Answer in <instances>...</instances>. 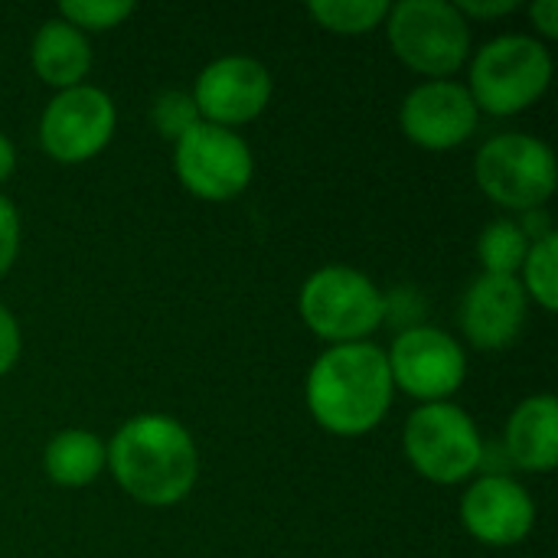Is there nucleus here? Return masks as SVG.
<instances>
[{"instance_id":"f257e3e1","label":"nucleus","mask_w":558,"mask_h":558,"mask_svg":"<svg viewBox=\"0 0 558 558\" xmlns=\"http://www.w3.org/2000/svg\"><path fill=\"white\" fill-rule=\"evenodd\" d=\"M105 445L114 484L141 507H177L199 481L196 441L173 415H134Z\"/></svg>"},{"instance_id":"f03ea898","label":"nucleus","mask_w":558,"mask_h":558,"mask_svg":"<svg viewBox=\"0 0 558 558\" xmlns=\"http://www.w3.org/2000/svg\"><path fill=\"white\" fill-rule=\"evenodd\" d=\"M307 412L311 418L340 438L369 435L392 409V373L386 350L376 343L327 347L307 373Z\"/></svg>"},{"instance_id":"7ed1b4c3","label":"nucleus","mask_w":558,"mask_h":558,"mask_svg":"<svg viewBox=\"0 0 558 558\" xmlns=\"http://www.w3.org/2000/svg\"><path fill=\"white\" fill-rule=\"evenodd\" d=\"M553 52L530 33H504L484 43L468 72V92L477 111L510 118L533 108L553 85Z\"/></svg>"},{"instance_id":"20e7f679","label":"nucleus","mask_w":558,"mask_h":558,"mask_svg":"<svg viewBox=\"0 0 558 558\" xmlns=\"http://www.w3.org/2000/svg\"><path fill=\"white\" fill-rule=\"evenodd\" d=\"M386 291L356 268H317L298 291V314L307 330L330 347L363 343L386 320Z\"/></svg>"},{"instance_id":"39448f33","label":"nucleus","mask_w":558,"mask_h":558,"mask_svg":"<svg viewBox=\"0 0 558 558\" xmlns=\"http://www.w3.org/2000/svg\"><path fill=\"white\" fill-rule=\"evenodd\" d=\"M389 49L428 78H451L471 56V23L451 0H402L386 16Z\"/></svg>"},{"instance_id":"423d86ee","label":"nucleus","mask_w":558,"mask_h":558,"mask_svg":"<svg viewBox=\"0 0 558 558\" xmlns=\"http://www.w3.org/2000/svg\"><path fill=\"white\" fill-rule=\"evenodd\" d=\"M402 451L418 477L438 487H454L481 471L487 445L461 405L428 402L409 415L402 428Z\"/></svg>"},{"instance_id":"0eeeda50","label":"nucleus","mask_w":558,"mask_h":558,"mask_svg":"<svg viewBox=\"0 0 558 558\" xmlns=\"http://www.w3.org/2000/svg\"><path fill=\"white\" fill-rule=\"evenodd\" d=\"M474 180L497 206L533 213L556 193V154L546 141L523 131L494 134L474 157Z\"/></svg>"},{"instance_id":"6e6552de","label":"nucleus","mask_w":558,"mask_h":558,"mask_svg":"<svg viewBox=\"0 0 558 558\" xmlns=\"http://www.w3.org/2000/svg\"><path fill=\"white\" fill-rule=\"evenodd\" d=\"M173 170L186 193L206 203H226L248 190L255 157L239 131L199 121L173 144Z\"/></svg>"},{"instance_id":"1a4fd4ad","label":"nucleus","mask_w":558,"mask_h":558,"mask_svg":"<svg viewBox=\"0 0 558 558\" xmlns=\"http://www.w3.org/2000/svg\"><path fill=\"white\" fill-rule=\"evenodd\" d=\"M118 128L114 98L98 85L62 88L49 98L39 118V144L49 160L75 167L98 157Z\"/></svg>"},{"instance_id":"9d476101","label":"nucleus","mask_w":558,"mask_h":558,"mask_svg":"<svg viewBox=\"0 0 558 558\" xmlns=\"http://www.w3.org/2000/svg\"><path fill=\"white\" fill-rule=\"evenodd\" d=\"M386 363L392 373V386L405 396L428 402H451V396L468 379V353L464 347L441 327L422 324L396 333L386 350Z\"/></svg>"},{"instance_id":"9b49d317","label":"nucleus","mask_w":558,"mask_h":558,"mask_svg":"<svg viewBox=\"0 0 558 558\" xmlns=\"http://www.w3.org/2000/svg\"><path fill=\"white\" fill-rule=\"evenodd\" d=\"M271 92H275V78L268 65L255 56L232 52V56L213 59L196 75V85L190 95L203 121L235 131L239 124L255 121L268 108Z\"/></svg>"},{"instance_id":"f8f14e48","label":"nucleus","mask_w":558,"mask_h":558,"mask_svg":"<svg viewBox=\"0 0 558 558\" xmlns=\"http://www.w3.org/2000/svg\"><path fill=\"white\" fill-rule=\"evenodd\" d=\"M481 111L468 85L454 78H428L415 85L399 108L402 134L425 150H451L474 137Z\"/></svg>"},{"instance_id":"ddd939ff","label":"nucleus","mask_w":558,"mask_h":558,"mask_svg":"<svg viewBox=\"0 0 558 558\" xmlns=\"http://www.w3.org/2000/svg\"><path fill=\"white\" fill-rule=\"evenodd\" d=\"M461 523L484 546H517L536 526V504L517 477L481 474L461 497Z\"/></svg>"},{"instance_id":"4468645a","label":"nucleus","mask_w":558,"mask_h":558,"mask_svg":"<svg viewBox=\"0 0 558 558\" xmlns=\"http://www.w3.org/2000/svg\"><path fill=\"white\" fill-rule=\"evenodd\" d=\"M530 298L513 275H477L461 298V330L471 347L510 350L526 330Z\"/></svg>"},{"instance_id":"2eb2a0df","label":"nucleus","mask_w":558,"mask_h":558,"mask_svg":"<svg viewBox=\"0 0 558 558\" xmlns=\"http://www.w3.org/2000/svg\"><path fill=\"white\" fill-rule=\"evenodd\" d=\"M504 451L510 464L530 474H549L558 464V402L553 392L523 399L507 418Z\"/></svg>"},{"instance_id":"dca6fc26","label":"nucleus","mask_w":558,"mask_h":558,"mask_svg":"<svg viewBox=\"0 0 558 558\" xmlns=\"http://www.w3.org/2000/svg\"><path fill=\"white\" fill-rule=\"evenodd\" d=\"M29 62L33 72L56 92L75 88L85 85V75L92 69V43L82 29L65 23L62 16H49L33 33Z\"/></svg>"},{"instance_id":"f3484780","label":"nucleus","mask_w":558,"mask_h":558,"mask_svg":"<svg viewBox=\"0 0 558 558\" xmlns=\"http://www.w3.org/2000/svg\"><path fill=\"white\" fill-rule=\"evenodd\" d=\"M43 471L56 487H88L108 471V445L85 428L56 432L43 451Z\"/></svg>"},{"instance_id":"a211bd4d","label":"nucleus","mask_w":558,"mask_h":558,"mask_svg":"<svg viewBox=\"0 0 558 558\" xmlns=\"http://www.w3.org/2000/svg\"><path fill=\"white\" fill-rule=\"evenodd\" d=\"M389 0H314L307 3L311 20L337 36H363L386 23Z\"/></svg>"},{"instance_id":"6ab92c4d","label":"nucleus","mask_w":558,"mask_h":558,"mask_svg":"<svg viewBox=\"0 0 558 558\" xmlns=\"http://www.w3.org/2000/svg\"><path fill=\"white\" fill-rule=\"evenodd\" d=\"M530 252V239L520 229L517 219H494L490 226H484L481 239H477V258L484 265V275H520V265Z\"/></svg>"},{"instance_id":"aec40b11","label":"nucleus","mask_w":558,"mask_h":558,"mask_svg":"<svg viewBox=\"0 0 558 558\" xmlns=\"http://www.w3.org/2000/svg\"><path fill=\"white\" fill-rule=\"evenodd\" d=\"M520 284L546 314L558 307V232L530 242V252L520 265Z\"/></svg>"},{"instance_id":"412c9836","label":"nucleus","mask_w":558,"mask_h":558,"mask_svg":"<svg viewBox=\"0 0 558 558\" xmlns=\"http://www.w3.org/2000/svg\"><path fill=\"white\" fill-rule=\"evenodd\" d=\"M134 10L137 7L131 0H62L56 16H62L65 23H72L75 29L88 36V33H105V29L121 26Z\"/></svg>"},{"instance_id":"4be33fe9","label":"nucleus","mask_w":558,"mask_h":558,"mask_svg":"<svg viewBox=\"0 0 558 558\" xmlns=\"http://www.w3.org/2000/svg\"><path fill=\"white\" fill-rule=\"evenodd\" d=\"M199 111H196V101L190 92H180V88H167L154 98L150 105V124L154 131L163 137V141H180L193 124H199Z\"/></svg>"},{"instance_id":"5701e85b","label":"nucleus","mask_w":558,"mask_h":558,"mask_svg":"<svg viewBox=\"0 0 558 558\" xmlns=\"http://www.w3.org/2000/svg\"><path fill=\"white\" fill-rule=\"evenodd\" d=\"M386 298V320L383 324H396L402 330H412V327H422V314H425V298L418 294V288L405 284V288H396L392 294H383ZM399 330V333H402Z\"/></svg>"},{"instance_id":"b1692460","label":"nucleus","mask_w":558,"mask_h":558,"mask_svg":"<svg viewBox=\"0 0 558 558\" xmlns=\"http://www.w3.org/2000/svg\"><path fill=\"white\" fill-rule=\"evenodd\" d=\"M20 235H23L20 213L13 206V199L0 193V278L13 268V262L20 255Z\"/></svg>"},{"instance_id":"393cba45","label":"nucleus","mask_w":558,"mask_h":558,"mask_svg":"<svg viewBox=\"0 0 558 558\" xmlns=\"http://www.w3.org/2000/svg\"><path fill=\"white\" fill-rule=\"evenodd\" d=\"M20 350H23V333H20V324L13 317V311L7 304H0V376H7L16 360H20Z\"/></svg>"},{"instance_id":"a878e982","label":"nucleus","mask_w":558,"mask_h":558,"mask_svg":"<svg viewBox=\"0 0 558 558\" xmlns=\"http://www.w3.org/2000/svg\"><path fill=\"white\" fill-rule=\"evenodd\" d=\"M454 7H458V10H461V16L471 23V16H477V20H497V16H507V13H513L520 3H517V0H458Z\"/></svg>"},{"instance_id":"bb28decb","label":"nucleus","mask_w":558,"mask_h":558,"mask_svg":"<svg viewBox=\"0 0 558 558\" xmlns=\"http://www.w3.org/2000/svg\"><path fill=\"white\" fill-rule=\"evenodd\" d=\"M530 20H533V26L539 29V36H546V39H556L558 36V0H536L533 7H530ZM536 36V39H539Z\"/></svg>"},{"instance_id":"cd10ccee","label":"nucleus","mask_w":558,"mask_h":558,"mask_svg":"<svg viewBox=\"0 0 558 558\" xmlns=\"http://www.w3.org/2000/svg\"><path fill=\"white\" fill-rule=\"evenodd\" d=\"M13 170H16V147H13V141L0 131V183H3Z\"/></svg>"}]
</instances>
